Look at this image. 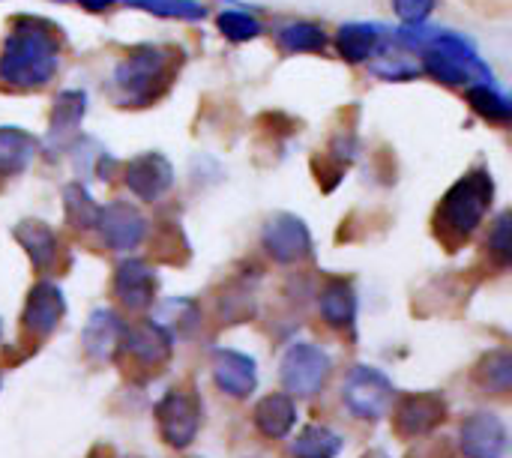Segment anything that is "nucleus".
I'll list each match as a JSON object with an SVG mask.
<instances>
[{
  "label": "nucleus",
  "mask_w": 512,
  "mask_h": 458,
  "mask_svg": "<svg viewBox=\"0 0 512 458\" xmlns=\"http://www.w3.org/2000/svg\"><path fill=\"white\" fill-rule=\"evenodd\" d=\"M279 45L285 51L297 54V51H321L327 45V39H324V30L321 27L300 21V24H288V27L279 30Z\"/></svg>",
  "instance_id": "b1692460"
},
{
  "label": "nucleus",
  "mask_w": 512,
  "mask_h": 458,
  "mask_svg": "<svg viewBox=\"0 0 512 458\" xmlns=\"http://www.w3.org/2000/svg\"><path fill=\"white\" fill-rule=\"evenodd\" d=\"M66 216L75 228H93L99 219V207L90 201V195L81 186H69L66 189Z\"/></svg>",
  "instance_id": "393cba45"
},
{
  "label": "nucleus",
  "mask_w": 512,
  "mask_h": 458,
  "mask_svg": "<svg viewBox=\"0 0 512 458\" xmlns=\"http://www.w3.org/2000/svg\"><path fill=\"white\" fill-rule=\"evenodd\" d=\"M477 378L483 387L507 393L512 381V360L510 354H492L489 360H483V366L477 369Z\"/></svg>",
  "instance_id": "bb28decb"
},
{
  "label": "nucleus",
  "mask_w": 512,
  "mask_h": 458,
  "mask_svg": "<svg viewBox=\"0 0 512 458\" xmlns=\"http://www.w3.org/2000/svg\"><path fill=\"white\" fill-rule=\"evenodd\" d=\"M213 375H216L219 390H225L234 399H246L258 384L255 360L246 357V354H237V351H216Z\"/></svg>",
  "instance_id": "4468645a"
},
{
  "label": "nucleus",
  "mask_w": 512,
  "mask_h": 458,
  "mask_svg": "<svg viewBox=\"0 0 512 458\" xmlns=\"http://www.w3.org/2000/svg\"><path fill=\"white\" fill-rule=\"evenodd\" d=\"M15 237H18V243L27 249V255H30V261H33L36 267H48V264L54 261L57 240H54V234H51L48 225H42V222H21V225L15 228Z\"/></svg>",
  "instance_id": "aec40b11"
},
{
  "label": "nucleus",
  "mask_w": 512,
  "mask_h": 458,
  "mask_svg": "<svg viewBox=\"0 0 512 458\" xmlns=\"http://www.w3.org/2000/svg\"><path fill=\"white\" fill-rule=\"evenodd\" d=\"M264 249L282 261V264H294L303 261L312 252V237L306 231V225L291 216V213H276L267 225H264Z\"/></svg>",
  "instance_id": "0eeeda50"
},
{
  "label": "nucleus",
  "mask_w": 512,
  "mask_h": 458,
  "mask_svg": "<svg viewBox=\"0 0 512 458\" xmlns=\"http://www.w3.org/2000/svg\"><path fill=\"white\" fill-rule=\"evenodd\" d=\"M339 450H342V438L327 426H306L291 447L294 458H336Z\"/></svg>",
  "instance_id": "412c9836"
},
{
  "label": "nucleus",
  "mask_w": 512,
  "mask_h": 458,
  "mask_svg": "<svg viewBox=\"0 0 512 458\" xmlns=\"http://www.w3.org/2000/svg\"><path fill=\"white\" fill-rule=\"evenodd\" d=\"M81 117H84V93H75V90L60 93L51 111V135L54 138L72 135Z\"/></svg>",
  "instance_id": "5701e85b"
},
{
  "label": "nucleus",
  "mask_w": 512,
  "mask_h": 458,
  "mask_svg": "<svg viewBox=\"0 0 512 458\" xmlns=\"http://www.w3.org/2000/svg\"><path fill=\"white\" fill-rule=\"evenodd\" d=\"M156 423L168 447H189L201 426V408L189 393L171 390L156 405Z\"/></svg>",
  "instance_id": "423d86ee"
},
{
  "label": "nucleus",
  "mask_w": 512,
  "mask_h": 458,
  "mask_svg": "<svg viewBox=\"0 0 512 458\" xmlns=\"http://www.w3.org/2000/svg\"><path fill=\"white\" fill-rule=\"evenodd\" d=\"M330 378V357L315 345H291L282 357V384L294 396H315Z\"/></svg>",
  "instance_id": "20e7f679"
},
{
  "label": "nucleus",
  "mask_w": 512,
  "mask_h": 458,
  "mask_svg": "<svg viewBox=\"0 0 512 458\" xmlns=\"http://www.w3.org/2000/svg\"><path fill=\"white\" fill-rule=\"evenodd\" d=\"M297 423V408L288 396H267L255 405V426L267 438H285Z\"/></svg>",
  "instance_id": "f3484780"
},
{
  "label": "nucleus",
  "mask_w": 512,
  "mask_h": 458,
  "mask_svg": "<svg viewBox=\"0 0 512 458\" xmlns=\"http://www.w3.org/2000/svg\"><path fill=\"white\" fill-rule=\"evenodd\" d=\"M33 156H36L33 135L21 132L15 126H3L0 129V174H18V171H24Z\"/></svg>",
  "instance_id": "6ab92c4d"
},
{
  "label": "nucleus",
  "mask_w": 512,
  "mask_h": 458,
  "mask_svg": "<svg viewBox=\"0 0 512 458\" xmlns=\"http://www.w3.org/2000/svg\"><path fill=\"white\" fill-rule=\"evenodd\" d=\"M444 417H447V405L441 396L417 393V396L402 399V405L396 408V432L402 438H417L441 426Z\"/></svg>",
  "instance_id": "9d476101"
},
{
  "label": "nucleus",
  "mask_w": 512,
  "mask_h": 458,
  "mask_svg": "<svg viewBox=\"0 0 512 458\" xmlns=\"http://www.w3.org/2000/svg\"><path fill=\"white\" fill-rule=\"evenodd\" d=\"M60 36L42 18H18L0 51V81L12 87H42L57 69Z\"/></svg>",
  "instance_id": "f257e3e1"
},
{
  "label": "nucleus",
  "mask_w": 512,
  "mask_h": 458,
  "mask_svg": "<svg viewBox=\"0 0 512 458\" xmlns=\"http://www.w3.org/2000/svg\"><path fill=\"white\" fill-rule=\"evenodd\" d=\"M489 249L498 255L501 264L510 261V216H501L498 225H495V234L489 237Z\"/></svg>",
  "instance_id": "7c9ffc66"
},
{
  "label": "nucleus",
  "mask_w": 512,
  "mask_h": 458,
  "mask_svg": "<svg viewBox=\"0 0 512 458\" xmlns=\"http://www.w3.org/2000/svg\"><path fill=\"white\" fill-rule=\"evenodd\" d=\"M366 458H387L384 453H372V456H366Z\"/></svg>",
  "instance_id": "473e14b6"
},
{
  "label": "nucleus",
  "mask_w": 512,
  "mask_h": 458,
  "mask_svg": "<svg viewBox=\"0 0 512 458\" xmlns=\"http://www.w3.org/2000/svg\"><path fill=\"white\" fill-rule=\"evenodd\" d=\"M96 225L102 228V237L108 240V246L117 249V252L135 249L144 240V228H147L144 216L135 207L123 204V201H114L105 210H99Z\"/></svg>",
  "instance_id": "1a4fd4ad"
},
{
  "label": "nucleus",
  "mask_w": 512,
  "mask_h": 458,
  "mask_svg": "<svg viewBox=\"0 0 512 458\" xmlns=\"http://www.w3.org/2000/svg\"><path fill=\"white\" fill-rule=\"evenodd\" d=\"M492 195L495 186L486 174H468L462 177L441 201L435 225H438V237L447 246H459L462 240H468L474 234V228L483 222L486 210L492 207Z\"/></svg>",
  "instance_id": "f03ea898"
},
{
  "label": "nucleus",
  "mask_w": 512,
  "mask_h": 458,
  "mask_svg": "<svg viewBox=\"0 0 512 458\" xmlns=\"http://www.w3.org/2000/svg\"><path fill=\"white\" fill-rule=\"evenodd\" d=\"M132 6L138 9H147V12H156V15H165V18H201L204 15V6L201 3H192V0H129Z\"/></svg>",
  "instance_id": "cd10ccee"
},
{
  "label": "nucleus",
  "mask_w": 512,
  "mask_h": 458,
  "mask_svg": "<svg viewBox=\"0 0 512 458\" xmlns=\"http://www.w3.org/2000/svg\"><path fill=\"white\" fill-rule=\"evenodd\" d=\"M219 30H222L228 39H234V42H246V39H255V36L261 33V24H258V18H252L249 12L231 9V12H222V15H219Z\"/></svg>",
  "instance_id": "c85d7f7f"
},
{
  "label": "nucleus",
  "mask_w": 512,
  "mask_h": 458,
  "mask_svg": "<svg viewBox=\"0 0 512 458\" xmlns=\"http://www.w3.org/2000/svg\"><path fill=\"white\" fill-rule=\"evenodd\" d=\"M171 177V165L159 153H144L126 165V186L144 201L159 198L171 186Z\"/></svg>",
  "instance_id": "f8f14e48"
},
{
  "label": "nucleus",
  "mask_w": 512,
  "mask_h": 458,
  "mask_svg": "<svg viewBox=\"0 0 512 458\" xmlns=\"http://www.w3.org/2000/svg\"><path fill=\"white\" fill-rule=\"evenodd\" d=\"M318 306H321V315L327 318V324H333V327H351V324H354L357 297H354L351 285H345V282H339V279H330V282L321 288Z\"/></svg>",
  "instance_id": "a211bd4d"
},
{
  "label": "nucleus",
  "mask_w": 512,
  "mask_h": 458,
  "mask_svg": "<svg viewBox=\"0 0 512 458\" xmlns=\"http://www.w3.org/2000/svg\"><path fill=\"white\" fill-rule=\"evenodd\" d=\"M345 405L360 420H381L393 405V384L372 366H357L345 384Z\"/></svg>",
  "instance_id": "39448f33"
},
{
  "label": "nucleus",
  "mask_w": 512,
  "mask_h": 458,
  "mask_svg": "<svg viewBox=\"0 0 512 458\" xmlns=\"http://www.w3.org/2000/svg\"><path fill=\"white\" fill-rule=\"evenodd\" d=\"M114 0H81V6L84 9H93V12H99V9H108Z\"/></svg>",
  "instance_id": "2f4dec72"
},
{
  "label": "nucleus",
  "mask_w": 512,
  "mask_h": 458,
  "mask_svg": "<svg viewBox=\"0 0 512 458\" xmlns=\"http://www.w3.org/2000/svg\"><path fill=\"white\" fill-rule=\"evenodd\" d=\"M507 450V426L495 414H471L462 423V453L465 458H501Z\"/></svg>",
  "instance_id": "6e6552de"
},
{
  "label": "nucleus",
  "mask_w": 512,
  "mask_h": 458,
  "mask_svg": "<svg viewBox=\"0 0 512 458\" xmlns=\"http://www.w3.org/2000/svg\"><path fill=\"white\" fill-rule=\"evenodd\" d=\"M468 99H471L474 111L483 114L486 120H492V123H507L510 120L512 108L507 105V99H501L492 87H474V90H468Z\"/></svg>",
  "instance_id": "a878e982"
},
{
  "label": "nucleus",
  "mask_w": 512,
  "mask_h": 458,
  "mask_svg": "<svg viewBox=\"0 0 512 458\" xmlns=\"http://www.w3.org/2000/svg\"><path fill=\"white\" fill-rule=\"evenodd\" d=\"M171 75V54L153 45L129 51V57L117 66L114 81L120 90V99L126 105H147L153 102Z\"/></svg>",
  "instance_id": "7ed1b4c3"
},
{
  "label": "nucleus",
  "mask_w": 512,
  "mask_h": 458,
  "mask_svg": "<svg viewBox=\"0 0 512 458\" xmlns=\"http://www.w3.org/2000/svg\"><path fill=\"white\" fill-rule=\"evenodd\" d=\"M114 294L129 309H147L156 294V276L144 261H123L114 276Z\"/></svg>",
  "instance_id": "2eb2a0df"
},
{
  "label": "nucleus",
  "mask_w": 512,
  "mask_h": 458,
  "mask_svg": "<svg viewBox=\"0 0 512 458\" xmlns=\"http://www.w3.org/2000/svg\"><path fill=\"white\" fill-rule=\"evenodd\" d=\"M120 342H123V348L135 360H141L147 366H159V363H165L171 357V336L156 321L135 324V327H123L120 330Z\"/></svg>",
  "instance_id": "ddd939ff"
},
{
  "label": "nucleus",
  "mask_w": 512,
  "mask_h": 458,
  "mask_svg": "<svg viewBox=\"0 0 512 458\" xmlns=\"http://www.w3.org/2000/svg\"><path fill=\"white\" fill-rule=\"evenodd\" d=\"M63 312H66V303H63L60 288L51 285V282H39L30 291V297H27V306H24V318L21 321H24V330L30 336H48L60 324Z\"/></svg>",
  "instance_id": "9b49d317"
},
{
  "label": "nucleus",
  "mask_w": 512,
  "mask_h": 458,
  "mask_svg": "<svg viewBox=\"0 0 512 458\" xmlns=\"http://www.w3.org/2000/svg\"><path fill=\"white\" fill-rule=\"evenodd\" d=\"M375 45H378V30L369 24H348L339 30V51L351 63L366 60L375 51Z\"/></svg>",
  "instance_id": "4be33fe9"
},
{
  "label": "nucleus",
  "mask_w": 512,
  "mask_h": 458,
  "mask_svg": "<svg viewBox=\"0 0 512 458\" xmlns=\"http://www.w3.org/2000/svg\"><path fill=\"white\" fill-rule=\"evenodd\" d=\"M393 6H396V12H399V18H402V21H408V24H420V21L432 12L435 0H393Z\"/></svg>",
  "instance_id": "c756f323"
},
{
  "label": "nucleus",
  "mask_w": 512,
  "mask_h": 458,
  "mask_svg": "<svg viewBox=\"0 0 512 458\" xmlns=\"http://www.w3.org/2000/svg\"><path fill=\"white\" fill-rule=\"evenodd\" d=\"M120 330H123V324L117 321L114 312H105V309L93 312L87 327H84V348H87V354L93 360H108L114 354L117 342H120Z\"/></svg>",
  "instance_id": "dca6fc26"
}]
</instances>
